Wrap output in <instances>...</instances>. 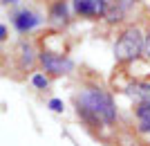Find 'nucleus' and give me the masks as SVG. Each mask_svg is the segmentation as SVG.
<instances>
[{"label":"nucleus","instance_id":"f8f14e48","mask_svg":"<svg viewBox=\"0 0 150 146\" xmlns=\"http://www.w3.org/2000/svg\"><path fill=\"white\" fill-rule=\"evenodd\" d=\"M144 54H146V58L150 61V32L146 34V45H144Z\"/></svg>","mask_w":150,"mask_h":146},{"label":"nucleus","instance_id":"1a4fd4ad","mask_svg":"<svg viewBox=\"0 0 150 146\" xmlns=\"http://www.w3.org/2000/svg\"><path fill=\"white\" fill-rule=\"evenodd\" d=\"M18 52H20V61H23V68H27V65H31L34 63V50H31V45H27V43H20L18 45Z\"/></svg>","mask_w":150,"mask_h":146},{"label":"nucleus","instance_id":"6e6552de","mask_svg":"<svg viewBox=\"0 0 150 146\" xmlns=\"http://www.w3.org/2000/svg\"><path fill=\"white\" fill-rule=\"evenodd\" d=\"M50 23L56 27H63L67 25V5L63 2V0H58L56 5H52L50 9Z\"/></svg>","mask_w":150,"mask_h":146},{"label":"nucleus","instance_id":"39448f33","mask_svg":"<svg viewBox=\"0 0 150 146\" xmlns=\"http://www.w3.org/2000/svg\"><path fill=\"white\" fill-rule=\"evenodd\" d=\"M13 25H16V29H18L20 34H27V32H31L34 27L40 25V18H38L34 11H29V9H20V11L13 14Z\"/></svg>","mask_w":150,"mask_h":146},{"label":"nucleus","instance_id":"4468645a","mask_svg":"<svg viewBox=\"0 0 150 146\" xmlns=\"http://www.w3.org/2000/svg\"><path fill=\"white\" fill-rule=\"evenodd\" d=\"M2 2H5V5H9V2H11V5H16L18 0H2Z\"/></svg>","mask_w":150,"mask_h":146},{"label":"nucleus","instance_id":"9d476101","mask_svg":"<svg viewBox=\"0 0 150 146\" xmlns=\"http://www.w3.org/2000/svg\"><path fill=\"white\" fill-rule=\"evenodd\" d=\"M31 83H34V88H38V90H45L47 85H50L47 76H43V74H34L31 76Z\"/></svg>","mask_w":150,"mask_h":146},{"label":"nucleus","instance_id":"ddd939ff","mask_svg":"<svg viewBox=\"0 0 150 146\" xmlns=\"http://www.w3.org/2000/svg\"><path fill=\"white\" fill-rule=\"evenodd\" d=\"M0 38H2V41L7 38V27L5 25H0Z\"/></svg>","mask_w":150,"mask_h":146},{"label":"nucleus","instance_id":"f03ea898","mask_svg":"<svg viewBox=\"0 0 150 146\" xmlns=\"http://www.w3.org/2000/svg\"><path fill=\"white\" fill-rule=\"evenodd\" d=\"M144 45L146 38L141 36V32L137 27H128L114 43V58L119 63H132L144 54Z\"/></svg>","mask_w":150,"mask_h":146},{"label":"nucleus","instance_id":"7ed1b4c3","mask_svg":"<svg viewBox=\"0 0 150 146\" xmlns=\"http://www.w3.org/2000/svg\"><path fill=\"white\" fill-rule=\"evenodd\" d=\"M38 61H40V65L45 68V72H50V74H54V76L67 74V72H72V68H74L72 58L61 56V54H52V52H40Z\"/></svg>","mask_w":150,"mask_h":146},{"label":"nucleus","instance_id":"423d86ee","mask_svg":"<svg viewBox=\"0 0 150 146\" xmlns=\"http://www.w3.org/2000/svg\"><path fill=\"white\" fill-rule=\"evenodd\" d=\"M134 115H137L139 133L150 135V101H139L137 108H134Z\"/></svg>","mask_w":150,"mask_h":146},{"label":"nucleus","instance_id":"20e7f679","mask_svg":"<svg viewBox=\"0 0 150 146\" xmlns=\"http://www.w3.org/2000/svg\"><path fill=\"white\" fill-rule=\"evenodd\" d=\"M74 11L83 18H103L108 11V0H74Z\"/></svg>","mask_w":150,"mask_h":146},{"label":"nucleus","instance_id":"f257e3e1","mask_svg":"<svg viewBox=\"0 0 150 146\" xmlns=\"http://www.w3.org/2000/svg\"><path fill=\"white\" fill-rule=\"evenodd\" d=\"M76 113L88 124H114L117 121V106L112 97L96 85L81 90V95L76 97Z\"/></svg>","mask_w":150,"mask_h":146},{"label":"nucleus","instance_id":"0eeeda50","mask_svg":"<svg viewBox=\"0 0 150 146\" xmlns=\"http://www.w3.org/2000/svg\"><path fill=\"white\" fill-rule=\"evenodd\" d=\"M125 95L132 97L137 103L139 101H150V83H141V81L130 83V85L125 88Z\"/></svg>","mask_w":150,"mask_h":146},{"label":"nucleus","instance_id":"9b49d317","mask_svg":"<svg viewBox=\"0 0 150 146\" xmlns=\"http://www.w3.org/2000/svg\"><path fill=\"white\" fill-rule=\"evenodd\" d=\"M50 108L54 110V113H63V108H65V106H63L61 99H52V101H50Z\"/></svg>","mask_w":150,"mask_h":146}]
</instances>
